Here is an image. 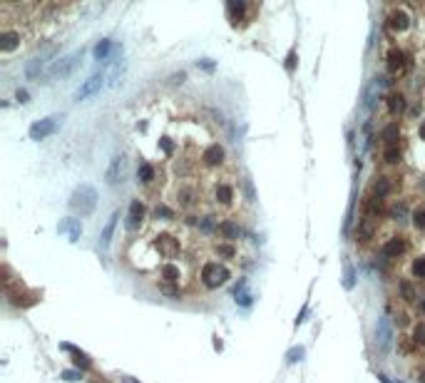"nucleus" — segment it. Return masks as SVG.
I'll return each mask as SVG.
<instances>
[{"mask_svg": "<svg viewBox=\"0 0 425 383\" xmlns=\"http://www.w3.org/2000/svg\"><path fill=\"white\" fill-rule=\"evenodd\" d=\"M97 206V192L90 184H80L75 192H72V199H70V209L77 211L80 217H90Z\"/></svg>", "mask_w": 425, "mask_h": 383, "instance_id": "1", "label": "nucleus"}, {"mask_svg": "<svg viewBox=\"0 0 425 383\" xmlns=\"http://www.w3.org/2000/svg\"><path fill=\"white\" fill-rule=\"evenodd\" d=\"M199 276H202V284H204L207 289H219V286L226 284L229 271L219 264V262H207V264L202 266V274H199Z\"/></svg>", "mask_w": 425, "mask_h": 383, "instance_id": "2", "label": "nucleus"}, {"mask_svg": "<svg viewBox=\"0 0 425 383\" xmlns=\"http://www.w3.org/2000/svg\"><path fill=\"white\" fill-rule=\"evenodd\" d=\"M60 127V117L53 115V117H45V119H37L30 124V140L40 142V140H48L50 135H55Z\"/></svg>", "mask_w": 425, "mask_h": 383, "instance_id": "3", "label": "nucleus"}, {"mask_svg": "<svg viewBox=\"0 0 425 383\" xmlns=\"http://www.w3.org/2000/svg\"><path fill=\"white\" fill-rule=\"evenodd\" d=\"M391 344H393V326H391L388 316H383V319H378V326H375V346L381 354H388Z\"/></svg>", "mask_w": 425, "mask_h": 383, "instance_id": "4", "label": "nucleus"}, {"mask_svg": "<svg viewBox=\"0 0 425 383\" xmlns=\"http://www.w3.org/2000/svg\"><path fill=\"white\" fill-rule=\"evenodd\" d=\"M80 58H82V53L77 50V53H72V55H67V58L58 60L53 67H50V72H48V77L50 80H58V77H67L75 67H77V62H80Z\"/></svg>", "mask_w": 425, "mask_h": 383, "instance_id": "5", "label": "nucleus"}, {"mask_svg": "<svg viewBox=\"0 0 425 383\" xmlns=\"http://www.w3.org/2000/svg\"><path fill=\"white\" fill-rule=\"evenodd\" d=\"M408 67H410L408 55H405L403 50L393 48V50L388 53V72H391V75H395V77H400V75H405V72H408Z\"/></svg>", "mask_w": 425, "mask_h": 383, "instance_id": "6", "label": "nucleus"}, {"mask_svg": "<svg viewBox=\"0 0 425 383\" xmlns=\"http://www.w3.org/2000/svg\"><path fill=\"white\" fill-rule=\"evenodd\" d=\"M102 80H105V75L102 72H95V75H90L85 82H82V88L75 92V100L80 102V100H87L90 95H95V92H100V88H102Z\"/></svg>", "mask_w": 425, "mask_h": 383, "instance_id": "7", "label": "nucleus"}, {"mask_svg": "<svg viewBox=\"0 0 425 383\" xmlns=\"http://www.w3.org/2000/svg\"><path fill=\"white\" fill-rule=\"evenodd\" d=\"M145 214H147L145 204H142L139 199H134V202L129 204V214H127V229H129V232L139 229V227H142V222H145Z\"/></svg>", "mask_w": 425, "mask_h": 383, "instance_id": "8", "label": "nucleus"}, {"mask_svg": "<svg viewBox=\"0 0 425 383\" xmlns=\"http://www.w3.org/2000/svg\"><path fill=\"white\" fill-rule=\"evenodd\" d=\"M405 249H408L405 239H403V236H393V239H388V241L383 244V257H386V259H398V257L405 254Z\"/></svg>", "mask_w": 425, "mask_h": 383, "instance_id": "9", "label": "nucleus"}, {"mask_svg": "<svg viewBox=\"0 0 425 383\" xmlns=\"http://www.w3.org/2000/svg\"><path fill=\"white\" fill-rule=\"evenodd\" d=\"M388 28L393 30V32H405V30L410 28V18H408V13L405 10H393L391 15H388Z\"/></svg>", "mask_w": 425, "mask_h": 383, "instance_id": "10", "label": "nucleus"}, {"mask_svg": "<svg viewBox=\"0 0 425 383\" xmlns=\"http://www.w3.org/2000/svg\"><path fill=\"white\" fill-rule=\"evenodd\" d=\"M18 45H20V32H15V30H3L0 32V53L3 55L13 53Z\"/></svg>", "mask_w": 425, "mask_h": 383, "instance_id": "11", "label": "nucleus"}, {"mask_svg": "<svg viewBox=\"0 0 425 383\" xmlns=\"http://www.w3.org/2000/svg\"><path fill=\"white\" fill-rule=\"evenodd\" d=\"M202 162H204L207 167H219V164L224 162V149L219 147L216 142H214V145H209V147L202 152Z\"/></svg>", "mask_w": 425, "mask_h": 383, "instance_id": "12", "label": "nucleus"}, {"mask_svg": "<svg viewBox=\"0 0 425 383\" xmlns=\"http://www.w3.org/2000/svg\"><path fill=\"white\" fill-rule=\"evenodd\" d=\"M157 246H159V254H162L164 259H174V257L179 254V241L172 239V236H159Z\"/></svg>", "mask_w": 425, "mask_h": 383, "instance_id": "13", "label": "nucleus"}, {"mask_svg": "<svg viewBox=\"0 0 425 383\" xmlns=\"http://www.w3.org/2000/svg\"><path fill=\"white\" fill-rule=\"evenodd\" d=\"M58 232H60V234H67L70 241H77L80 234H82V224H80V219H65V222H60Z\"/></svg>", "mask_w": 425, "mask_h": 383, "instance_id": "14", "label": "nucleus"}, {"mask_svg": "<svg viewBox=\"0 0 425 383\" xmlns=\"http://www.w3.org/2000/svg\"><path fill=\"white\" fill-rule=\"evenodd\" d=\"M117 219H120V211H112L110 222L105 224V229H102V236H100V246H102V249H107V246H110V241H112V234H115V227H117Z\"/></svg>", "mask_w": 425, "mask_h": 383, "instance_id": "15", "label": "nucleus"}, {"mask_svg": "<svg viewBox=\"0 0 425 383\" xmlns=\"http://www.w3.org/2000/svg\"><path fill=\"white\" fill-rule=\"evenodd\" d=\"M60 349H62V351H67V354H72V361H75V366H77V368H82V371H85V368H90V366H92L90 358L82 354V351H77L75 346H70V344H60Z\"/></svg>", "mask_w": 425, "mask_h": 383, "instance_id": "16", "label": "nucleus"}, {"mask_svg": "<svg viewBox=\"0 0 425 383\" xmlns=\"http://www.w3.org/2000/svg\"><path fill=\"white\" fill-rule=\"evenodd\" d=\"M388 112L398 117V115H403L405 112V97L400 95V92H393V95H388Z\"/></svg>", "mask_w": 425, "mask_h": 383, "instance_id": "17", "label": "nucleus"}, {"mask_svg": "<svg viewBox=\"0 0 425 383\" xmlns=\"http://www.w3.org/2000/svg\"><path fill=\"white\" fill-rule=\"evenodd\" d=\"M159 276H162L167 284H179V279H182V271H179V266L164 264L162 269H159Z\"/></svg>", "mask_w": 425, "mask_h": 383, "instance_id": "18", "label": "nucleus"}, {"mask_svg": "<svg viewBox=\"0 0 425 383\" xmlns=\"http://www.w3.org/2000/svg\"><path fill=\"white\" fill-rule=\"evenodd\" d=\"M214 197H216V202H219V204L229 206V204H231V199H234V189H231L229 184H216Z\"/></svg>", "mask_w": 425, "mask_h": 383, "instance_id": "19", "label": "nucleus"}, {"mask_svg": "<svg viewBox=\"0 0 425 383\" xmlns=\"http://www.w3.org/2000/svg\"><path fill=\"white\" fill-rule=\"evenodd\" d=\"M216 232L224 236V239L234 241V239H239V224H237V222H229V219H226V222H221V224H219V229H216Z\"/></svg>", "mask_w": 425, "mask_h": 383, "instance_id": "20", "label": "nucleus"}, {"mask_svg": "<svg viewBox=\"0 0 425 383\" xmlns=\"http://www.w3.org/2000/svg\"><path fill=\"white\" fill-rule=\"evenodd\" d=\"M244 10H246V3H237V0L226 3V13H229V20H231V25H237V23L242 20Z\"/></svg>", "mask_w": 425, "mask_h": 383, "instance_id": "21", "label": "nucleus"}, {"mask_svg": "<svg viewBox=\"0 0 425 383\" xmlns=\"http://www.w3.org/2000/svg\"><path fill=\"white\" fill-rule=\"evenodd\" d=\"M234 296H237V304H242V306H249L251 301H254V296H251V291H249V284L246 281H239V286L234 289Z\"/></svg>", "mask_w": 425, "mask_h": 383, "instance_id": "22", "label": "nucleus"}, {"mask_svg": "<svg viewBox=\"0 0 425 383\" xmlns=\"http://www.w3.org/2000/svg\"><path fill=\"white\" fill-rule=\"evenodd\" d=\"M391 192V182L386 177H378L375 182H373V197H378V199H383L386 194Z\"/></svg>", "mask_w": 425, "mask_h": 383, "instance_id": "23", "label": "nucleus"}, {"mask_svg": "<svg viewBox=\"0 0 425 383\" xmlns=\"http://www.w3.org/2000/svg\"><path fill=\"white\" fill-rule=\"evenodd\" d=\"M400 137V130H398V124L391 122L388 127H383V140H386V147H391V145H398L395 140Z\"/></svg>", "mask_w": 425, "mask_h": 383, "instance_id": "24", "label": "nucleus"}, {"mask_svg": "<svg viewBox=\"0 0 425 383\" xmlns=\"http://www.w3.org/2000/svg\"><path fill=\"white\" fill-rule=\"evenodd\" d=\"M137 177H139V182H145V184H152L154 182V167L150 164V162H142L139 169H137Z\"/></svg>", "mask_w": 425, "mask_h": 383, "instance_id": "25", "label": "nucleus"}, {"mask_svg": "<svg viewBox=\"0 0 425 383\" xmlns=\"http://www.w3.org/2000/svg\"><path fill=\"white\" fill-rule=\"evenodd\" d=\"M383 159H386L388 164H400L403 154H400V149H398V145H391V147H386V152H383Z\"/></svg>", "mask_w": 425, "mask_h": 383, "instance_id": "26", "label": "nucleus"}, {"mask_svg": "<svg viewBox=\"0 0 425 383\" xmlns=\"http://www.w3.org/2000/svg\"><path fill=\"white\" fill-rule=\"evenodd\" d=\"M122 172V157H117L112 164H110V169H107V184H117V175Z\"/></svg>", "mask_w": 425, "mask_h": 383, "instance_id": "27", "label": "nucleus"}, {"mask_svg": "<svg viewBox=\"0 0 425 383\" xmlns=\"http://www.w3.org/2000/svg\"><path fill=\"white\" fill-rule=\"evenodd\" d=\"M110 50H112V42H110V40H100V42L95 45V58H97V60H107Z\"/></svg>", "mask_w": 425, "mask_h": 383, "instance_id": "28", "label": "nucleus"}, {"mask_svg": "<svg viewBox=\"0 0 425 383\" xmlns=\"http://www.w3.org/2000/svg\"><path fill=\"white\" fill-rule=\"evenodd\" d=\"M413 224H415L418 232H425V209H415V214H413Z\"/></svg>", "mask_w": 425, "mask_h": 383, "instance_id": "29", "label": "nucleus"}, {"mask_svg": "<svg viewBox=\"0 0 425 383\" xmlns=\"http://www.w3.org/2000/svg\"><path fill=\"white\" fill-rule=\"evenodd\" d=\"M413 274H415L418 279H425V257H418V259L413 262Z\"/></svg>", "mask_w": 425, "mask_h": 383, "instance_id": "30", "label": "nucleus"}, {"mask_svg": "<svg viewBox=\"0 0 425 383\" xmlns=\"http://www.w3.org/2000/svg\"><path fill=\"white\" fill-rule=\"evenodd\" d=\"M216 254H221V257L231 259V257H237V249H234L231 244H219V246H216Z\"/></svg>", "mask_w": 425, "mask_h": 383, "instance_id": "31", "label": "nucleus"}, {"mask_svg": "<svg viewBox=\"0 0 425 383\" xmlns=\"http://www.w3.org/2000/svg\"><path fill=\"white\" fill-rule=\"evenodd\" d=\"M413 341H415V344H425V324H415V328H413Z\"/></svg>", "mask_w": 425, "mask_h": 383, "instance_id": "32", "label": "nucleus"}, {"mask_svg": "<svg viewBox=\"0 0 425 383\" xmlns=\"http://www.w3.org/2000/svg\"><path fill=\"white\" fill-rule=\"evenodd\" d=\"M400 294H403L405 301H413V299H415V291H413V286H410L408 281H403V284H400Z\"/></svg>", "mask_w": 425, "mask_h": 383, "instance_id": "33", "label": "nucleus"}, {"mask_svg": "<svg viewBox=\"0 0 425 383\" xmlns=\"http://www.w3.org/2000/svg\"><path fill=\"white\" fill-rule=\"evenodd\" d=\"M42 65H45V60L42 58L32 60L30 65H28V77H35V75H37V67H42Z\"/></svg>", "mask_w": 425, "mask_h": 383, "instance_id": "34", "label": "nucleus"}, {"mask_svg": "<svg viewBox=\"0 0 425 383\" xmlns=\"http://www.w3.org/2000/svg\"><path fill=\"white\" fill-rule=\"evenodd\" d=\"M154 217H157V219H159V217H167V219H172V211H169V209H167L164 204H157V206H154Z\"/></svg>", "mask_w": 425, "mask_h": 383, "instance_id": "35", "label": "nucleus"}, {"mask_svg": "<svg viewBox=\"0 0 425 383\" xmlns=\"http://www.w3.org/2000/svg\"><path fill=\"white\" fill-rule=\"evenodd\" d=\"M60 376L65 378V381H80V378H82V373H80V371H62Z\"/></svg>", "mask_w": 425, "mask_h": 383, "instance_id": "36", "label": "nucleus"}, {"mask_svg": "<svg viewBox=\"0 0 425 383\" xmlns=\"http://www.w3.org/2000/svg\"><path fill=\"white\" fill-rule=\"evenodd\" d=\"M301 356H304V349L299 346V349H291V351L286 354V358H289V363H294V361H299Z\"/></svg>", "mask_w": 425, "mask_h": 383, "instance_id": "37", "label": "nucleus"}, {"mask_svg": "<svg viewBox=\"0 0 425 383\" xmlns=\"http://www.w3.org/2000/svg\"><path fill=\"white\" fill-rule=\"evenodd\" d=\"M294 67H296V50H291V53H289V58H286V70H289V72H294Z\"/></svg>", "mask_w": 425, "mask_h": 383, "instance_id": "38", "label": "nucleus"}, {"mask_svg": "<svg viewBox=\"0 0 425 383\" xmlns=\"http://www.w3.org/2000/svg\"><path fill=\"white\" fill-rule=\"evenodd\" d=\"M15 100H18V102H28V90H18V92H15Z\"/></svg>", "mask_w": 425, "mask_h": 383, "instance_id": "39", "label": "nucleus"}, {"mask_svg": "<svg viewBox=\"0 0 425 383\" xmlns=\"http://www.w3.org/2000/svg\"><path fill=\"white\" fill-rule=\"evenodd\" d=\"M159 145H162V149H164V152H167V154H172V149H174V145H172V142H169V140H167V137H164V140H162V142H159Z\"/></svg>", "mask_w": 425, "mask_h": 383, "instance_id": "40", "label": "nucleus"}, {"mask_svg": "<svg viewBox=\"0 0 425 383\" xmlns=\"http://www.w3.org/2000/svg\"><path fill=\"white\" fill-rule=\"evenodd\" d=\"M346 286H348V289L353 286V271H351V269H346Z\"/></svg>", "mask_w": 425, "mask_h": 383, "instance_id": "41", "label": "nucleus"}, {"mask_svg": "<svg viewBox=\"0 0 425 383\" xmlns=\"http://www.w3.org/2000/svg\"><path fill=\"white\" fill-rule=\"evenodd\" d=\"M418 381L425 383V368H418Z\"/></svg>", "mask_w": 425, "mask_h": 383, "instance_id": "42", "label": "nucleus"}, {"mask_svg": "<svg viewBox=\"0 0 425 383\" xmlns=\"http://www.w3.org/2000/svg\"><path fill=\"white\" fill-rule=\"evenodd\" d=\"M418 132H420V137L425 140V119H423V124H420V130H418Z\"/></svg>", "mask_w": 425, "mask_h": 383, "instance_id": "43", "label": "nucleus"}, {"mask_svg": "<svg viewBox=\"0 0 425 383\" xmlns=\"http://www.w3.org/2000/svg\"><path fill=\"white\" fill-rule=\"evenodd\" d=\"M420 311L425 314V299H420Z\"/></svg>", "mask_w": 425, "mask_h": 383, "instance_id": "44", "label": "nucleus"}, {"mask_svg": "<svg viewBox=\"0 0 425 383\" xmlns=\"http://www.w3.org/2000/svg\"><path fill=\"white\" fill-rule=\"evenodd\" d=\"M127 383H132V381H127Z\"/></svg>", "mask_w": 425, "mask_h": 383, "instance_id": "45", "label": "nucleus"}]
</instances>
